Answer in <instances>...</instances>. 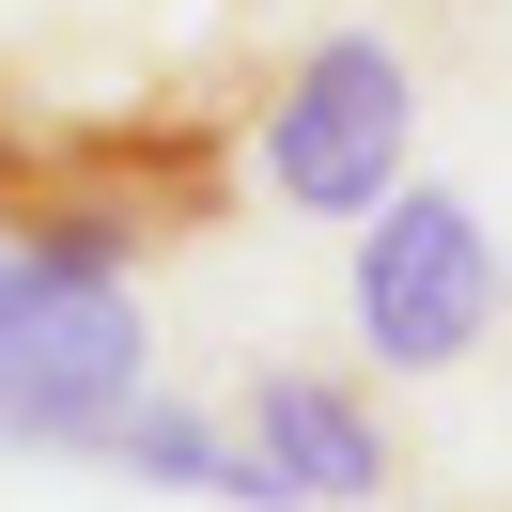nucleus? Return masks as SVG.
<instances>
[{"instance_id": "obj_1", "label": "nucleus", "mask_w": 512, "mask_h": 512, "mask_svg": "<svg viewBox=\"0 0 512 512\" xmlns=\"http://www.w3.org/2000/svg\"><path fill=\"white\" fill-rule=\"evenodd\" d=\"M156 342H140V295L94 264H32L0 233V450H94L140 404Z\"/></svg>"}, {"instance_id": "obj_2", "label": "nucleus", "mask_w": 512, "mask_h": 512, "mask_svg": "<svg viewBox=\"0 0 512 512\" xmlns=\"http://www.w3.org/2000/svg\"><path fill=\"white\" fill-rule=\"evenodd\" d=\"M404 140H419V78L388 32H311L249 109V156L295 218H373L404 187Z\"/></svg>"}, {"instance_id": "obj_3", "label": "nucleus", "mask_w": 512, "mask_h": 512, "mask_svg": "<svg viewBox=\"0 0 512 512\" xmlns=\"http://www.w3.org/2000/svg\"><path fill=\"white\" fill-rule=\"evenodd\" d=\"M481 326H497V233L450 187H388L357 233V342L388 373H450V357H481Z\"/></svg>"}, {"instance_id": "obj_4", "label": "nucleus", "mask_w": 512, "mask_h": 512, "mask_svg": "<svg viewBox=\"0 0 512 512\" xmlns=\"http://www.w3.org/2000/svg\"><path fill=\"white\" fill-rule=\"evenodd\" d=\"M233 450H249L264 512H357L388 497V419L342 373H249L233 388Z\"/></svg>"}, {"instance_id": "obj_5", "label": "nucleus", "mask_w": 512, "mask_h": 512, "mask_svg": "<svg viewBox=\"0 0 512 512\" xmlns=\"http://www.w3.org/2000/svg\"><path fill=\"white\" fill-rule=\"evenodd\" d=\"M94 466H125V481H187V497L264 512V481H249V450H233V419H187V404H156V388L94 435Z\"/></svg>"}, {"instance_id": "obj_6", "label": "nucleus", "mask_w": 512, "mask_h": 512, "mask_svg": "<svg viewBox=\"0 0 512 512\" xmlns=\"http://www.w3.org/2000/svg\"><path fill=\"white\" fill-rule=\"evenodd\" d=\"M497 311H512V264H497Z\"/></svg>"}]
</instances>
